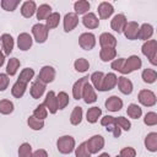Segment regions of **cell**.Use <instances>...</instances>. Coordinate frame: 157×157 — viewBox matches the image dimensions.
I'll use <instances>...</instances> for the list:
<instances>
[{"label":"cell","mask_w":157,"mask_h":157,"mask_svg":"<svg viewBox=\"0 0 157 157\" xmlns=\"http://www.w3.org/2000/svg\"><path fill=\"white\" fill-rule=\"evenodd\" d=\"M117 58V49L115 48H102L99 52V59L103 63L113 61Z\"/></svg>","instance_id":"27"},{"label":"cell","mask_w":157,"mask_h":157,"mask_svg":"<svg viewBox=\"0 0 157 157\" xmlns=\"http://www.w3.org/2000/svg\"><path fill=\"white\" fill-rule=\"evenodd\" d=\"M99 44L102 48H115L117 47V38L108 32H104L99 36Z\"/></svg>","instance_id":"23"},{"label":"cell","mask_w":157,"mask_h":157,"mask_svg":"<svg viewBox=\"0 0 157 157\" xmlns=\"http://www.w3.org/2000/svg\"><path fill=\"white\" fill-rule=\"evenodd\" d=\"M74 151H75V157H91V153L88 152L85 142H81L77 147H75Z\"/></svg>","instance_id":"48"},{"label":"cell","mask_w":157,"mask_h":157,"mask_svg":"<svg viewBox=\"0 0 157 157\" xmlns=\"http://www.w3.org/2000/svg\"><path fill=\"white\" fill-rule=\"evenodd\" d=\"M155 33V28L150 23H142L140 27H139V33H137V39H141V40H148L151 39V37L153 36Z\"/></svg>","instance_id":"21"},{"label":"cell","mask_w":157,"mask_h":157,"mask_svg":"<svg viewBox=\"0 0 157 157\" xmlns=\"http://www.w3.org/2000/svg\"><path fill=\"white\" fill-rule=\"evenodd\" d=\"M128 23V20L125 17L124 13H118L115 15L112 21H110V28L114 31V32H118V33H123L125 26Z\"/></svg>","instance_id":"12"},{"label":"cell","mask_w":157,"mask_h":157,"mask_svg":"<svg viewBox=\"0 0 157 157\" xmlns=\"http://www.w3.org/2000/svg\"><path fill=\"white\" fill-rule=\"evenodd\" d=\"M88 80H90V76H83V77L78 78V80L74 83V86H72V97H74L75 99H77V101L81 99L83 87H85L86 83H88Z\"/></svg>","instance_id":"18"},{"label":"cell","mask_w":157,"mask_h":157,"mask_svg":"<svg viewBox=\"0 0 157 157\" xmlns=\"http://www.w3.org/2000/svg\"><path fill=\"white\" fill-rule=\"evenodd\" d=\"M82 25L88 29H94L99 26V20L93 12H87L82 17Z\"/></svg>","instance_id":"24"},{"label":"cell","mask_w":157,"mask_h":157,"mask_svg":"<svg viewBox=\"0 0 157 157\" xmlns=\"http://www.w3.org/2000/svg\"><path fill=\"white\" fill-rule=\"evenodd\" d=\"M139 23L135 21H129L123 31L124 36L129 39V40H135L137 39V33H139Z\"/></svg>","instance_id":"14"},{"label":"cell","mask_w":157,"mask_h":157,"mask_svg":"<svg viewBox=\"0 0 157 157\" xmlns=\"http://www.w3.org/2000/svg\"><path fill=\"white\" fill-rule=\"evenodd\" d=\"M117 157H120V156H117Z\"/></svg>","instance_id":"57"},{"label":"cell","mask_w":157,"mask_h":157,"mask_svg":"<svg viewBox=\"0 0 157 157\" xmlns=\"http://www.w3.org/2000/svg\"><path fill=\"white\" fill-rule=\"evenodd\" d=\"M91 5L87 0H77L75 4H74V10H75V13L78 16V15H86L90 10Z\"/></svg>","instance_id":"32"},{"label":"cell","mask_w":157,"mask_h":157,"mask_svg":"<svg viewBox=\"0 0 157 157\" xmlns=\"http://www.w3.org/2000/svg\"><path fill=\"white\" fill-rule=\"evenodd\" d=\"M37 11V4L33 0H27L21 5V15L26 18H31Z\"/></svg>","instance_id":"22"},{"label":"cell","mask_w":157,"mask_h":157,"mask_svg":"<svg viewBox=\"0 0 157 157\" xmlns=\"http://www.w3.org/2000/svg\"><path fill=\"white\" fill-rule=\"evenodd\" d=\"M26 90H27V83L25 82H21V81H16L12 87H11V94L15 97V98H21L23 97V94L26 93Z\"/></svg>","instance_id":"30"},{"label":"cell","mask_w":157,"mask_h":157,"mask_svg":"<svg viewBox=\"0 0 157 157\" xmlns=\"http://www.w3.org/2000/svg\"><path fill=\"white\" fill-rule=\"evenodd\" d=\"M21 61L17 58H10L6 65V75L7 76H15L20 69Z\"/></svg>","instance_id":"31"},{"label":"cell","mask_w":157,"mask_h":157,"mask_svg":"<svg viewBox=\"0 0 157 157\" xmlns=\"http://www.w3.org/2000/svg\"><path fill=\"white\" fill-rule=\"evenodd\" d=\"M137 99L144 107H153L157 103L156 94L151 90H141L137 94Z\"/></svg>","instance_id":"7"},{"label":"cell","mask_w":157,"mask_h":157,"mask_svg":"<svg viewBox=\"0 0 157 157\" xmlns=\"http://www.w3.org/2000/svg\"><path fill=\"white\" fill-rule=\"evenodd\" d=\"M115 124L120 128V130H125V131H129L131 129V123L128 118L125 117H118L115 118Z\"/></svg>","instance_id":"47"},{"label":"cell","mask_w":157,"mask_h":157,"mask_svg":"<svg viewBox=\"0 0 157 157\" xmlns=\"http://www.w3.org/2000/svg\"><path fill=\"white\" fill-rule=\"evenodd\" d=\"M32 44H33V37L29 33L22 32V33L18 34V37H17V47H18L20 50L27 52V50L31 49Z\"/></svg>","instance_id":"11"},{"label":"cell","mask_w":157,"mask_h":157,"mask_svg":"<svg viewBox=\"0 0 157 157\" xmlns=\"http://www.w3.org/2000/svg\"><path fill=\"white\" fill-rule=\"evenodd\" d=\"M27 125L29 129L34 130V131H38V130H42L44 128V120H39L37 118H34L33 115H29L27 118Z\"/></svg>","instance_id":"39"},{"label":"cell","mask_w":157,"mask_h":157,"mask_svg":"<svg viewBox=\"0 0 157 157\" xmlns=\"http://www.w3.org/2000/svg\"><path fill=\"white\" fill-rule=\"evenodd\" d=\"M98 15H99V18L101 20H107L109 18L113 12H114V6L108 2V1H102L99 5H98Z\"/></svg>","instance_id":"20"},{"label":"cell","mask_w":157,"mask_h":157,"mask_svg":"<svg viewBox=\"0 0 157 157\" xmlns=\"http://www.w3.org/2000/svg\"><path fill=\"white\" fill-rule=\"evenodd\" d=\"M48 34H49V29L45 27L44 23L38 22L32 26V36L37 43H40V44L44 43L48 39Z\"/></svg>","instance_id":"4"},{"label":"cell","mask_w":157,"mask_h":157,"mask_svg":"<svg viewBox=\"0 0 157 157\" xmlns=\"http://www.w3.org/2000/svg\"><path fill=\"white\" fill-rule=\"evenodd\" d=\"M55 76H56L55 69H54L53 66H50V65H45V66H43V67L40 69L37 80H39V81L43 82L44 85H48V83H50V82L54 81Z\"/></svg>","instance_id":"8"},{"label":"cell","mask_w":157,"mask_h":157,"mask_svg":"<svg viewBox=\"0 0 157 157\" xmlns=\"http://www.w3.org/2000/svg\"><path fill=\"white\" fill-rule=\"evenodd\" d=\"M82 118H83V110H82V108L78 107V105L75 107V108L72 109L71 114H70V123H71L72 125L77 126V125L81 124Z\"/></svg>","instance_id":"34"},{"label":"cell","mask_w":157,"mask_h":157,"mask_svg":"<svg viewBox=\"0 0 157 157\" xmlns=\"http://www.w3.org/2000/svg\"><path fill=\"white\" fill-rule=\"evenodd\" d=\"M113 124H115V118L112 117V115H104L101 119V125L104 126V128H107L109 125H113Z\"/></svg>","instance_id":"52"},{"label":"cell","mask_w":157,"mask_h":157,"mask_svg":"<svg viewBox=\"0 0 157 157\" xmlns=\"http://www.w3.org/2000/svg\"><path fill=\"white\" fill-rule=\"evenodd\" d=\"M9 85H10V76H7L6 72L5 74L0 72V92L5 91L9 87Z\"/></svg>","instance_id":"51"},{"label":"cell","mask_w":157,"mask_h":157,"mask_svg":"<svg viewBox=\"0 0 157 157\" xmlns=\"http://www.w3.org/2000/svg\"><path fill=\"white\" fill-rule=\"evenodd\" d=\"M105 129H107V131L112 132V135H113L114 137H119V136H120V134H121V130H120V128H119L117 124L109 125V126H107Z\"/></svg>","instance_id":"53"},{"label":"cell","mask_w":157,"mask_h":157,"mask_svg":"<svg viewBox=\"0 0 157 157\" xmlns=\"http://www.w3.org/2000/svg\"><path fill=\"white\" fill-rule=\"evenodd\" d=\"M32 115H33L34 118L39 119V120H44V119L48 117V110H47V108L44 107V104L42 103V104H39V105H37V107L34 108Z\"/></svg>","instance_id":"44"},{"label":"cell","mask_w":157,"mask_h":157,"mask_svg":"<svg viewBox=\"0 0 157 157\" xmlns=\"http://www.w3.org/2000/svg\"><path fill=\"white\" fill-rule=\"evenodd\" d=\"M59 22H60V13L59 12H52L47 20H45V27L50 31V29H54L59 26Z\"/></svg>","instance_id":"35"},{"label":"cell","mask_w":157,"mask_h":157,"mask_svg":"<svg viewBox=\"0 0 157 157\" xmlns=\"http://www.w3.org/2000/svg\"><path fill=\"white\" fill-rule=\"evenodd\" d=\"M74 67L77 72H86L90 69V63L85 58H78L74 61Z\"/></svg>","instance_id":"41"},{"label":"cell","mask_w":157,"mask_h":157,"mask_svg":"<svg viewBox=\"0 0 157 157\" xmlns=\"http://www.w3.org/2000/svg\"><path fill=\"white\" fill-rule=\"evenodd\" d=\"M103 78H104V74L102 71H94L91 74L90 80L92 82V87L97 91L102 92V85H103Z\"/></svg>","instance_id":"28"},{"label":"cell","mask_w":157,"mask_h":157,"mask_svg":"<svg viewBox=\"0 0 157 157\" xmlns=\"http://www.w3.org/2000/svg\"><path fill=\"white\" fill-rule=\"evenodd\" d=\"M34 77V70L32 67H25L22 69V71L20 72V76H18V81L21 82H25V83H29V81H32Z\"/></svg>","instance_id":"38"},{"label":"cell","mask_w":157,"mask_h":157,"mask_svg":"<svg viewBox=\"0 0 157 157\" xmlns=\"http://www.w3.org/2000/svg\"><path fill=\"white\" fill-rule=\"evenodd\" d=\"M15 105L10 99H1L0 101V114L2 115H9L13 112Z\"/></svg>","instance_id":"40"},{"label":"cell","mask_w":157,"mask_h":157,"mask_svg":"<svg viewBox=\"0 0 157 157\" xmlns=\"http://www.w3.org/2000/svg\"><path fill=\"white\" fill-rule=\"evenodd\" d=\"M117 81H118V76H117L114 72H108V74H104L103 85H102V92L113 90V88L117 86Z\"/></svg>","instance_id":"25"},{"label":"cell","mask_w":157,"mask_h":157,"mask_svg":"<svg viewBox=\"0 0 157 157\" xmlns=\"http://www.w3.org/2000/svg\"><path fill=\"white\" fill-rule=\"evenodd\" d=\"M117 85H118L119 91H120L123 94H125V96L131 94V92H132V90H134L132 82H131L128 77H125V76H119V77H118V81H117Z\"/></svg>","instance_id":"15"},{"label":"cell","mask_w":157,"mask_h":157,"mask_svg":"<svg viewBox=\"0 0 157 157\" xmlns=\"http://www.w3.org/2000/svg\"><path fill=\"white\" fill-rule=\"evenodd\" d=\"M52 13V6L48 4H42L39 6H37V11H36V16L37 20L42 21V20H47V17Z\"/></svg>","instance_id":"33"},{"label":"cell","mask_w":157,"mask_h":157,"mask_svg":"<svg viewBox=\"0 0 157 157\" xmlns=\"http://www.w3.org/2000/svg\"><path fill=\"white\" fill-rule=\"evenodd\" d=\"M141 66H142V60L140 59V56H137V55H130V56L125 58L123 75L131 74V72L141 69Z\"/></svg>","instance_id":"5"},{"label":"cell","mask_w":157,"mask_h":157,"mask_svg":"<svg viewBox=\"0 0 157 157\" xmlns=\"http://www.w3.org/2000/svg\"><path fill=\"white\" fill-rule=\"evenodd\" d=\"M0 43H1V47H2V53L6 55H10L12 53V49L15 47V40L12 38L11 34L9 33H4L1 34L0 37Z\"/></svg>","instance_id":"13"},{"label":"cell","mask_w":157,"mask_h":157,"mask_svg":"<svg viewBox=\"0 0 157 157\" xmlns=\"http://www.w3.org/2000/svg\"><path fill=\"white\" fill-rule=\"evenodd\" d=\"M85 144H86L88 152L91 155H96L104 147L105 141H104V137L102 135H93L87 141H85Z\"/></svg>","instance_id":"3"},{"label":"cell","mask_w":157,"mask_h":157,"mask_svg":"<svg viewBox=\"0 0 157 157\" xmlns=\"http://www.w3.org/2000/svg\"><path fill=\"white\" fill-rule=\"evenodd\" d=\"M4 63H5V54L0 50V67L4 65Z\"/></svg>","instance_id":"55"},{"label":"cell","mask_w":157,"mask_h":157,"mask_svg":"<svg viewBox=\"0 0 157 157\" xmlns=\"http://www.w3.org/2000/svg\"><path fill=\"white\" fill-rule=\"evenodd\" d=\"M43 104H44V107L47 108V110L50 114H55L59 110V108H58V101H56V94H55L54 91H49L45 94V98H44Z\"/></svg>","instance_id":"10"},{"label":"cell","mask_w":157,"mask_h":157,"mask_svg":"<svg viewBox=\"0 0 157 157\" xmlns=\"http://www.w3.org/2000/svg\"><path fill=\"white\" fill-rule=\"evenodd\" d=\"M47 85H44L43 82H40L39 80H36L34 82H32V85H31V87H29V93H31V97L33 98V99H38V98H40L43 94H44V92H45V87Z\"/></svg>","instance_id":"19"},{"label":"cell","mask_w":157,"mask_h":157,"mask_svg":"<svg viewBox=\"0 0 157 157\" xmlns=\"http://www.w3.org/2000/svg\"><path fill=\"white\" fill-rule=\"evenodd\" d=\"M104 105L109 112H119L123 108L124 103H123V99L119 98L118 96H110L105 99Z\"/></svg>","instance_id":"17"},{"label":"cell","mask_w":157,"mask_h":157,"mask_svg":"<svg viewBox=\"0 0 157 157\" xmlns=\"http://www.w3.org/2000/svg\"><path fill=\"white\" fill-rule=\"evenodd\" d=\"M141 77H142V81L145 83H148V85L155 83L157 80V71L153 69H144Z\"/></svg>","instance_id":"36"},{"label":"cell","mask_w":157,"mask_h":157,"mask_svg":"<svg viewBox=\"0 0 157 157\" xmlns=\"http://www.w3.org/2000/svg\"><path fill=\"white\" fill-rule=\"evenodd\" d=\"M76 147V141L71 135H63L56 140V148L63 155H70Z\"/></svg>","instance_id":"1"},{"label":"cell","mask_w":157,"mask_h":157,"mask_svg":"<svg viewBox=\"0 0 157 157\" xmlns=\"http://www.w3.org/2000/svg\"><path fill=\"white\" fill-rule=\"evenodd\" d=\"M97 157H110V155H109V153H107V152H103V153L98 155Z\"/></svg>","instance_id":"56"},{"label":"cell","mask_w":157,"mask_h":157,"mask_svg":"<svg viewBox=\"0 0 157 157\" xmlns=\"http://www.w3.org/2000/svg\"><path fill=\"white\" fill-rule=\"evenodd\" d=\"M144 144H145V147L147 151L156 152L157 151V132H155V131L148 132L144 140Z\"/></svg>","instance_id":"26"},{"label":"cell","mask_w":157,"mask_h":157,"mask_svg":"<svg viewBox=\"0 0 157 157\" xmlns=\"http://www.w3.org/2000/svg\"><path fill=\"white\" fill-rule=\"evenodd\" d=\"M144 124L147 126H155L157 125V113L156 112H148L144 117Z\"/></svg>","instance_id":"46"},{"label":"cell","mask_w":157,"mask_h":157,"mask_svg":"<svg viewBox=\"0 0 157 157\" xmlns=\"http://www.w3.org/2000/svg\"><path fill=\"white\" fill-rule=\"evenodd\" d=\"M124 64H125V58H118V59H114V60L112 61L110 67H112L114 71H118V72L123 74Z\"/></svg>","instance_id":"49"},{"label":"cell","mask_w":157,"mask_h":157,"mask_svg":"<svg viewBox=\"0 0 157 157\" xmlns=\"http://www.w3.org/2000/svg\"><path fill=\"white\" fill-rule=\"evenodd\" d=\"M31 157H48V152L44 148H38L32 152Z\"/></svg>","instance_id":"54"},{"label":"cell","mask_w":157,"mask_h":157,"mask_svg":"<svg viewBox=\"0 0 157 157\" xmlns=\"http://www.w3.org/2000/svg\"><path fill=\"white\" fill-rule=\"evenodd\" d=\"M78 16L75 13V12H67L65 16H64V20H63V27H64V31L66 33L74 31L77 25H78Z\"/></svg>","instance_id":"9"},{"label":"cell","mask_w":157,"mask_h":157,"mask_svg":"<svg viewBox=\"0 0 157 157\" xmlns=\"http://www.w3.org/2000/svg\"><path fill=\"white\" fill-rule=\"evenodd\" d=\"M56 101H58V108L59 109H65L70 103V97H69V94L66 92L60 91L56 94Z\"/></svg>","instance_id":"42"},{"label":"cell","mask_w":157,"mask_h":157,"mask_svg":"<svg viewBox=\"0 0 157 157\" xmlns=\"http://www.w3.org/2000/svg\"><path fill=\"white\" fill-rule=\"evenodd\" d=\"M0 5H1L2 10L12 12V11H15L16 7L20 5V0H1Z\"/></svg>","instance_id":"43"},{"label":"cell","mask_w":157,"mask_h":157,"mask_svg":"<svg viewBox=\"0 0 157 157\" xmlns=\"http://www.w3.org/2000/svg\"><path fill=\"white\" fill-rule=\"evenodd\" d=\"M126 114L131 119H139L142 115V108L135 103H130L126 108Z\"/></svg>","instance_id":"37"},{"label":"cell","mask_w":157,"mask_h":157,"mask_svg":"<svg viewBox=\"0 0 157 157\" xmlns=\"http://www.w3.org/2000/svg\"><path fill=\"white\" fill-rule=\"evenodd\" d=\"M81 99H83L85 103L87 104H92L97 101V93H96V90L92 87L91 83H86L85 87H83V91H82V97Z\"/></svg>","instance_id":"16"},{"label":"cell","mask_w":157,"mask_h":157,"mask_svg":"<svg viewBox=\"0 0 157 157\" xmlns=\"http://www.w3.org/2000/svg\"><path fill=\"white\" fill-rule=\"evenodd\" d=\"M32 146L28 142H22L18 147V157H31Z\"/></svg>","instance_id":"45"},{"label":"cell","mask_w":157,"mask_h":157,"mask_svg":"<svg viewBox=\"0 0 157 157\" xmlns=\"http://www.w3.org/2000/svg\"><path fill=\"white\" fill-rule=\"evenodd\" d=\"M141 52L153 66L157 65V40L156 39L146 40L141 47Z\"/></svg>","instance_id":"2"},{"label":"cell","mask_w":157,"mask_h":157,"mask_svg":"<svg viewBox=\"0 0 157 157\" xmlns=\"http://www.w3.org/2000/svg\"><path fill=\"white\" fill-rule=\"evenodd\" d=\"M120 157H136V151L134 147H130V146H126V147H123L120 150V153H119Z\"/></svg>","instance_id":"50"},{"label":"cell","mask_w":157,"mask_h":157,"mask_svg":"<svg viewBox=\"0 0 157 157\" xmlns=\"http://www.w3.org/2000/svg\"><path fill=\"white\" fill-rule=\"evenodd\" d=\"M96 36L91 32H85L81 33L78 37V45L83 49V50H92L96 47Z\"/></svg>","instance_id":"6"},{"label":"cell","mask_w":157,"mask_h":157,"mask_svg":"<svg viewBox=\"0 0 157 157\" xmlns=\"http://www.w3.org/2000/svg\"><path fill=\"white\" fill-rule=\"evenodd\" d=\"M102 115V109L99 107H91L87 109V113H86V120L90 123V124H94L98 121V119L101 118Z\"/></svg>","instance_id":"29"}]
</instances>
